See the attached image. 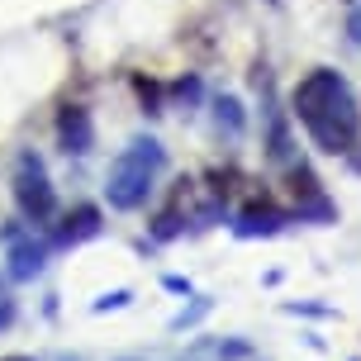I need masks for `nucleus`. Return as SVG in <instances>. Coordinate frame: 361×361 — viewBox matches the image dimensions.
Wrapping results in <instances>:
<instances>
[{"label": "nucleus", "instance_id": "obj_13", "mask_svg": "<svg viewBox=\"0 0 361 361\" xmlns=\"http://www.w3.org/2000/svg\"><path fill=\"white\" fill-rule=\"evenodd\" d=\"M166 290H176V295H190V281H185V276H166Z\"/></svg>", "mask_w": 361, "mask_h": 361}, {"label": "nucleus", "instance_id": "obj_6", "mask_svg": "<svg viewBox=\"0 0 361 361\" xmlns=\"http://www.w3.org/2000/svg\"><path fill=\"white\" fill-rule=\"evenodd\" d=\"M286 224H290V214H281L276 204H247V209L238 214L233 233L238 238H271V233H281Z\"/></svg>", "mask_w": 361, "mask_h": 361}, {"label": "nucleus", "instance_id": "obj_2", "mask_svg": "<svg viewBox=\"0 0 361 361\" xmlns=\"http://www.w3.org/2000/svg\"><path fill=\"white\" fill-rule=\"evenodd\" d=\"M166 166V152L157 138H133V143L109 162V176H105V195L114 209H138L147 204V195L157 190V176Z\"/></svg>", "mask_w": 361, "mask_h": 361}, {"label": "nucleus", "instance_id": "obj_14", "mask_svg": "<svg viewBox=\"0 0 361 361\" xmlns=\"http://www.w3.org/2000/svg\"><path fill=\"white\" fill-rule=\"evenodd\" d=\"M10 319H15V305H10V300L0 295V328H10Z\"/></svg>", "mask_w": 361, "mask_h": 361}, {"label": "nucleus", "instance_id": "obj_16", "mask_svg": "<svg viewBox=\"0 0 361 361\" xmlns=\"http://www.w3.org/2000/svg\"><path fill=\"white\" fill-rule=\"evenodd\" d=\"M114 361H143V357H114Z\"/></svg>", "mask_w": 361, "mask_h": 361}, {"label": "nucleus", "instance_id": "obj_12", "mask_svg": "<svg viewBox=\"0 0 361 361\" xmlns=\"http://www.w3.org/2000/svg\"><path fill=\"white\" fill-rule=\"evenodd\" d=\"M286 314H305V319H333V305H286Z\"/></svg>", "mask_w": 361, "mask_h": 361}, {"label": "nucleus", "instance_id": "obj_4", "mask_svg": "<svg viewBox=\"0 0 361 361\" xmlns=\"http://www.w3.org/2000/svg\"><path fill=\"white\" fill-rule=\"evenodd\" d=\"M0 243H5V271H10V281H34L43 262H48V243H38L34 228H24V224H5L0 228Z\"/></svg>", "mask_w": 361, "mask_h": 361}, {"label": "nucleus", "instance_id": "obj_3", "mask_svg": "<svg viewBox=\"0 0 361 361\" xmlns=\"http://www.w3.org/2000/svg\"><path fill=\"white\" fill-rule=\"evenodd\" d=\"M15 204L29 224L57 219V190H53V180H48V171H43V162H38L34 152H24L15 162Z\"/></svg>", "mask_w": 361, "mask_h": 361}, {"label": "nucleus", "instance_id": "obj_15", "mask_svg": "<svg viewBox=\"0 0 361 361\" xmlns=\"http://www.w3.org/2000/svg\"><path fill=\"white\" fill-rule=\"evenodd\" d=\"M0 361H34V357H0Z\"/></svg>", "mask_w": 361, "mask_h": 361}, {"label": "nucleus", "instance_id": "obj_11", "mask_svg": "<svg viewBox=\"0 0 361 361\" xmlns=\"http://www.w3.org/2000/svg\"><path fill=\"white\" fill-rule=\"evenodd\" d=\"M128 300H133L128 290H114V295H100V300H95V305H90V309H95V314H109V309H124Z\"/></svg>", "mask_w": 361, "mask_h": 361}, {"label": "nucleus", "instance_id": "obj_1", "mask_svg": "<svg viewBox=\"0 0 361 361\" xmlns=\"http://www.w3.org/2000/svg\"><path fill=\"white\" fill-rule=\"evenodd\" d=\"M295 119L305 124L314 147L328 152V157H347L357 147L361 109H357V95L347 86V76L333 72V67H314L295 86Z\"/></svg>", "mask_w": 361, "mask_h": 361}, {"label": "nucleus", "instance_id": "obj_9", "mask_svg": "<svg viewBox=\"0 0 361 361\" xmlns=\"http://www.w3.org/2000/svg\"><path fill=\"white\" fill-rule=\"evenodd\" d=\"M214 119H219V128H228V133H243V105H238L233 95L214 105Z\"/></svg>", "mask_w": 361, "mask_h": 361}, {"label": "nucleus", "instance_id": "obj_10", "mask_svg": "<svg viewBox=\"0 0 361 361\" xmlns=\"http://www.w3.org/2000/svg\"><path fill=\"white\" fill-rule=\"evenodd\" d=\"M180 361H224L219 357V338H200V343H190Z\"/></svg>", "mask_w": 361, "mask_h": 361}, {"label": "nucleus", "instance_id": "obj_17", "mask_svg": "<svg viewBox=\"0 0 361 361\" xmlns=\"http://www.w3.org/2000/svg\"><path fill=\"white\" fill-rule=\"evenodd\" d=\"M57 361H81V357H57Z\"/></svg>", "mask_w": 361, "mask_h": 361}, {"label": "nucleus", "instance_id": "obj_7", "mask_svg": "<svg viewBox=\"0 0 361 361\" xmlns=\"http://www.w3.org/2000/svg\"><path fill=\"white\" fill-rule=\"evenodd\" d=\"M95 233H100V209L95 204H76L72 214L62 219V228H57V247H76V243H86Z\"/></svg>", "mask_w": 361, "mask_h": 361}, {"label": "nucleus", "instance_id": "obj_19", "mask_svg": "<svg viewBox=\"0 0 361 361\" xmlns=\"http://www.w3.org/2000/svg\"><path fill=\"white\" fill-rule=\"evenodd\" d=\"M0 295H5V290H0Z\"/></svg>", "mask_w": 361, "mask_h": 361}, {"label": "nucleus", "instance_id": "obj_8", "mask_svg": "<svg viewBox=\"0 0 361 361\" xmlns=\"http://www.w3.org/2000/svg\"><path fill=\"white\" fill-rule=\"evenodd\" d=\"M209 309H214V300H195V305H185L176 319H171V333H185V328H195L200 319L209 314Z\"/></svg>", "mask_w": 361, "mask_h": 361}, {"label": "nucleus", "instance_id": "obj_5", "mask_svg": "<svg viewBox=\"0 0 361 361\" xmlns=\"http://www.w3.org/2000/svg\"><path fill=\"white\" fill-rule=\"evenodd\" d=\"M57 143L67 157H86L90 147H95V124H90V109L81 105H67L57 114Z\"/></svg>", "mask_w": 361, "mask_h": 361}, {"label": "nucleus", "instance_id": "obj_18", "mask_svg": "<svg viewBox=\"0 0 361 361\" xmlns=\"http://www.w3.org/2000/svg\"><path fill=\"white\" fill-rule=\"evenodd\" d=\"M352 361H361V357H352Z\"/></svg>", "mask_w": 361, "mask_h": 361}]
</instances>
